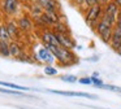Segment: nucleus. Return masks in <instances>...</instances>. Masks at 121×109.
Returning a JSON list of instances; mask_svg holds the SVG:
<instances>
[{
  "label": "nucleus",
  "mask_w": 121,
  "mask_h": 109,
  "mask_svg": "<svg viewBox=\"0 0 121 109\" xmlns=\"http://www.w3.org/2000/svg\"><path fill=\"white\" fill-rule=\"evenodd\" d=\"M96 26H98L96 30H98V33H99L102 40L104 42V43H109L111 39H112V31H113L112 30V26L107 25V23L103 22V21H100Z\"/></svg>",
  "instance_id": "f257e3e1"
},
{
  "label": "nucleus",
  "mask_w": 121,
  "mask_h": 109,
  "mask_svg": "<svg viewBox=\"0 0 121 109\" xmlns=\"http://www.w3.org/2000/svg\"><path fill=\"white\" fill-rule=\"evenodd\" d=\"M47 92L56 93V95H61V96H72V97L98 99V96H96V95H92V93H87V92H76V91H57V90H48Z\"/></svg>",
  "instance_id": "f03ea898"
},
{
  "label": "nucleus",
  "mask_w": 121,
  "mask_h": 109,
  "mask_svg": "<svg viewBox=\"0 0 121 109\" xmlns=\"http://www.w3.org/2000/svg\"><path fill=\"white\" fill-rule=\"evenodd\" d=\"M102 7L100 5H94V7H91L89 9V12H87V14H86V21H87V23H90V25H92V23L95 22V21L98 20V18L102 16Z\"/></svg>",
  "instance_id": "7ed1b4c3"
},
{
  "label": "nucleus",
  "mask_w": 121,
  "mask_h": 109,
  "mask_svg": "<svg viewBox=\"0 0 121 109\" xmlns=\"http://www.w3.org/2000/svg\"><path fill=\"white\" fill-rule=\"evenodd\" d=\"M56 38H57L59 43H60V46L63 47V48L65 49H72L76 47V43H74V40H72L70 36H68L66 34H60V33H55Z\"/></svg>",
  "instance_id": "20e7f679"
},
{
  "label": "nucleus",
  "mask_w": 121,
  "mask_h": 109,
  "mask_svg": "<svg viewBox=\"0 0 121 109\" xmlns=\"http://www.w3.org/2000/svg\"><path fill=\"white\" fill-rule=\"evenodd\" d=\"M111 44H112V48L116 52L118 51V48L121 47V29L115 27V30L112 31V39H111Z\"/></svg>",
  "instance_id": "39448f33"
},
{
  "label": "nucleus",
  "mask_w": 121,
  "mask_h": 109,
  "mask_svg": "<svg viewBox=\"0 0 121 109\" xmlns=\"http://www.w3.org/2000/svg\"><path fill=\"white\" fill-rule=\"evenodd\" d=\"M40 18H42V21L44 23H47V25H53V23L59 22V16L55 13V10L42 13V14H40Z\"/></svg>",
  "instance_id": "423d86ee"
},
{
  "label": "nucleus",
  "mask_w": 121,
  "mask_h": 109,
  "mask_svg": "<svg viewBox=\"0 0 121 109\" xmlns=\"http://www.w3.org/2000/svg\"><path fill=\"white\" fill-rule=\"evenodd\" d=\"M38 57H39L40 61L48 62V64H51L53 61V54L51 53V51L48 48H40L38 51Z\"/></svg>",
  "instance_id": "0eeeda50"
},
{
  "label": "nucleus",
  "mask_w": 121,
  "mask_h": 109,
  "mask_svg": "<svg viewBox=\"0 0 121 109\" xmlns=\"http://www.w3.org/2000/svg\"><path fill=\"white\" fill-rule=\"evenodd\" d=\"M17 8H18V1H17V0H5V1H4V9H5V12L9 13V14L16 13Z\"/></svg>",
  "instance_id": "6e6552de"
},
{
  "label": "nucleus",
  "mask_w": 121,
  "mask_h": 109,
  "mask_svg": "<svg viewBox=\"0 0 121 109\" xmlns=\"http://www.w3.org/2000/svg\"><path fill=\"white\" fill-rule=\"evenodd\" d=\"M38 4H39L43 9H46V12H52V10L56 9L57 3H56L55 0H39Z\"/></svg>",
  "instance_id": "1a4fd4ad"
},
{
  "label": "nucleus",
  "mask_w": 121,
  "mask_h": 109,
  "mask_svg": "<svg viewBox=\"0 0 121 109\" xmlns=\"http://www.w3.org/2000/svg\"><path fill=\"white\" fill-rule=\"evenodd\" d=\"M43 40H44L46 44H52V46H56V47H61L60 43H59V40H57V38H56V35L52 33H44L43 34Z\"/></svg>",
  "instance_id": "9d476101"
},
{
  "label": "nucleus",
  "mask_w": 121,
  "mask_h": 109,
  "mask_svg": "<svg viewBox=\"0 0 121 109\" xmlns=\"http://www.w3.org/2000/svg\"><path fill=\"white\" fill-rule=\"evenodd\" d=\"M0 86H4V87H9V88H13V90H17V91H29V90H34V88L24 87V86L16 84V83H11V82H4V80H0Z\"/></svg>",
  "instance_id": "9b49d317"
},
{
  "label": "nucleus",
  "mask_w": 121,
  "mask_h": 109,
  "mask_svg": "<svg viewBox=\"0 0 121 109\" xmlns=\"http://www.w3.org/2000/svg\"><path fill=\"white\" fill-rule=\"evenodd\" d=\"M9 52H11V54L13 57H17V59H18L20 56H21L22 54V52H21V48H20V46L17 43H11L9 44Z\"/></svg>",
  "instance_id": "f8f14e48"
},
{
  "label": "nucleus",
  "mask_w": 121,
  "mask_h": 109,
  "mask_svg": "<svg viewBox=\"0 0 121 109\" xmlns=\"http://www.w3.org/2000/svg\"><path fill=\"white\" fill-rule=\"evenodd\" d=\"M117 10H118V7L115 1L113 3H108L107 7H105V14H111V16H116L117 14Z\"/></svg>",
  "instance_id": "ddd939ff"
},
{
  "label": "nucleus",
  "mask_w": 121,
  "mask_h": 109,
  "mask_svg": "<svg viewBox=\"0 0 121 109\" xmlns=\"http://www.w3.org/2000/svg\"><path fill=\"white\" fill-rule=\"evenodd\" d=\"M18 26L22 29V30H26L27 31V30H30V29H31L33 25H31V22H30V20L27 17H22L21 20L18 21Z\"/></svg>",
  "instance_id": "4468645a"
},
{
  "label": "nucleus",
  "mask_w": 121,
  "mask_h": 109,
  "mask_svg": "<svg viewBox=\"0 0 121 109\" xmlns=\"http://www.w3.org/2000/svg\"><path fill=\"white\" fill-rule=\"evenodd\" d=\"M0 53L5 57H8L11 54V52H9V44L4 40H0Z\"/></svg>",
  "instance_id": "2eb2a0df"
},
{
  "label": "nucleus",
  "mask_w": 121,
  "mask_h": 109,
  "mask_svg": "<svg viewBox=\"0 0 121 109\" xmlns=\"http://www.w3.org/2000/svg\"><path fill=\"white\" fill-rule=\"evenodd\" d=\"M9 38H11V36H9V33H8V30H7V25H1L0 26V40L8 42Z\"/></svg>",
  "instance_id": "dca6fc26"
},
{
  "label": "nucleus",
  "mask_w": 121,
  "mask_h": 109,
  "mask_svg": "<svg viewBox=\"0 0 121 109\" xmlns=\"http://www.w3.org/2000/svg\"><path fill=\"white\" fill-rule=\"evenodd\" d=\"M7 30H8V33H9V36L11 38H17V26L14 25L13 22H9L8 25H7Z\"/></svg>",
  "instance_id": "f3484780"
},
{
  "label": "nucleus",
  "mask_w": 121,
  "mask_h": 109,
  "mask_svg": "<svg viewBox=\"0 0 121 109\" xmlns=\"http://www.w3.org/2000/svg\"><path fill=\"white\" fill-rule=\"evenodd\" d=\"M0 92L1 93H8V95H14V96H25V93L20 92L17 90H5V88L0 87Z\"/></svg>",
  "instance_id": "a211bd4d"
},
{
  "label": "nucleus",
  "mask_w": 121,
  "mask_h": 109,
  "mask_svg": "<svg viewBox=\"0 0 121 109\" xmlns=\"http://www.w3.org/2000/svg\"><path fill=\"white\" fill-rule=\"evenodd\" d=\"M56 33H60V34H66L68 33V27H66L65 25H63V23H57V25H56Z\"/></svg>",
  "instance_id": "6ab92c4d"
},
{
  "label": "nucleus",
  "mask_w": 121,
  "mask_h": 109,
  "mask_svg": "<svg viewBox=\"0 0 121 109\" xmlns=\"http://www.w3.org/2000/svg\"><path fill=\"white\" fill-rule=\"evenodd\" d=\"M44 74H47V75H56V74H57V70H56L55 67H52V66H46L44 67Z\"/></svg>",
  "instance_id": "aec40b11"
},
{
  "label": "nucleus",
  "mask_w": 121,
  "mask_h": 109,
  "mask_svg": "<svg viewBox=\"0 0 121 109\" xmlns=\"http://www.w3.org/2000/svg\"><path fill=\"white\" fill-rule=\"evenodd\" d=\"M61 80H64V82H69V83H74L77 82V77H74V75H64L63 78H61Z\"/></svg>",
  "instance_id": "412c9836"
},
{
  "label": "nucleus",
  "mask_w": 121,
  "mask_h": 109,
  "mask_svg": "<svg viewBox=\"0 0 121 109\" xmlns=\"http://www.w3.org/2000/svg\"><path fill=\"white\" fill-rule=\"evenodd\" d=\"M91 80H92V84H95V86H98V87H102L104 83L102 82V79H99V78H95V75L94 77H91Z\"/></svg>",
  "instance_id": "4be33fe9"
},
{
  "label": "nucleus",
  "mask_w": 121,
  "mask_h": 109,
  "mask_svg": "<svg viewBox=\"0 0 121 109\" xmlns=\"http://www.w3.org/2000/svg\"><path fill=\"white\" fill-rule=\"evenodd\" d=\"M79 83H82V84H92L91 77H86V78H79Z\"/></svg>",
  "instance_id": "5701e85b"
},
{
  "label": "nucleus",
  "mask_w": 121,
  "mask_h": 109,
  "mask_svg": "<svg viewBox=\"0 0 121 109\" xmlns=\"http://www.w3.org/2000/svg\"><path fill=\"white\" fill-rule=\"evenodd\" d=\"M85 3L91 8V7H94V5H96L98 3H99V0H85Z\"/></svg>",
  "instance_id": "b1692460"
},
{
  "label": "nucleus",
  "mask_w": 121,
  "mask_h": 109,
  "mask_svg": "<svg viewBox=\"0 0 121 109\" xmlns=\"http://www.w3.org/2000/svg\"><path fill=\"white\" fill-rule=\"evenodd\" d=\"M18 60H21V61H26V62H31V60H30L26 54H21V56L18 57Z\"/></svg>",
  "instance_id": "393cba45"
},
{
  "label": "nucleus",
  "mask_w": 121,
  "mask_h": 109,
  "mask_svg": "<svg viewBox=\"0 0 121 109\" xmlns=\"http://www.w3.org/2000/svg\"><path fill=\"white\" fill-rule=\"evenodd\" d=\"M115 3L117 4V7H121V0H115Z\"/></svg>",
  "instance_id": "a878e982"
},
{
  "label": "nucleus",
  "mask_w": 121,
  "mask_h": 109,
  "mask_svg": "<svg viewBox=\"0 0 121 109\" xmlns=\"http://www.w3.org/2000/svg\"><path fill=\"white\" fill-rule=\"evenodd\" d=\"M76 3H77L78 5H81L82 3H85V0H76Z\"/></svg>",
  "instance_id": "bb28decb"
},
{
  "label": "nucleus",
  "mask_w": 121,
  "mask_h": 109,
  "mask_svg": "<svg viewBox=\"0 0 121 109\" xmlns=\"http://www.w3.org/2000/svg\"><path fill=\"white\" fill-rule=\"evenodd\" d=\"M117 53H118V54H120V56H121V47H120V48H118V51H117Z\"/></svg>",
  "instance_id": "cd10ccee"
},
{
  "label": "nucleus",
  "mask_w": 121,
  "mask_h": 109,
  "mask_svg": "<svg viewBox=\"0 0 121 109\" xmlns=\"http://www.w3.org/2000/svg\"><path fill=\"white\" fill-rule=\"evenodd\" d=\"M100 1H109V0H100Z\"/></svg>",
  "instance_id": "c85d7f7f"
},
{
  "label": "nucleus",
  "mask_w": 121,
  "mask_h": 109,
  "mask_svg": "<svg viewBox=\"0 0 121 109\" xmlns=\"http://www.w3.org/2000/svg\"><path fill=\"white\" fill-rule=\"evenodd\" d=\"M34 1H39V0H34Z\"/></svg>",
  "instance_id": "c756f323"
}]
</instances>
